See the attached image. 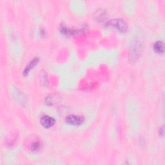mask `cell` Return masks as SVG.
Instances as JSON below:
<instances>
[{
  "mask_svg": "<svg viewBox=\"0 0 165 165\" xmlns=\"http://www.w3.org/2000/svg\"><path fill=\"white\" fill-rule=\"evenodd\" d=\"M107 26L109 27L116 28L121 32H125L128 29V25L126 23L121 19H114L110 20L107 23Z\"/></svg>",
  "mask_w": 165,
  "mask_h": 165,
  "instance_id": "6da1fadb",
  "label": "cell"
},
{
  "mask_svg": "<svg viewBox=\"0 0 165 165\" xmlns=\"http://www.w3.org/2000/svg\"><path fill=\"white\" fill-rule=\"evenodd\" d=\"M84 117L76 115H69L66 117V122L71 125L79 126L84 123Z\"/></svg>",
  "mask_w": 165,
  "mask_h": 165,
  "instance_id": "7a4b0ae2",
  "label": "cell"
},
{
  "mask_svg": "<svg viewBox=\"0 0 165 165\" xmlns=\"http://www.w3.org/2000/svg\"><path fill=\"white\" fill-rule=\"evenodd\" d=\"M40 122L43 127L46 128H50L55 125L56 120L54 118L49 116H44L41 117Z\"/></svg>",
  "mask_w": 165,
  "mask_h": 165,
  "instance_id": "3957f363",
  "label": "cell"
},
{
  "mask_svg": "<svg viewBox=\"0 0 165 165\" xmlns=\"http://www.w3.org/2000/svg\"><path fill=\"white\" fill-rule=\"evenodd\" d=\"M38 62H39V58L37 57V58L33 59L30 62V63L25 67V70L23 71V76H27V74L29 73L30 70H32V69L38 63Z\"/></svg>",
  "mask_w": 165,
  "mask_h": 165,
  "instance_id": "277c9868",
  "label": "cell"
},
{
  "mask_svg": "<svg viewBox=\"0 0 165 165\" xmlns=\"http://www.w3.org/2000/svg\"><path fill=\"white\" fill-rule=\"evenodd\" d=\"M154 50L158 54L163 53L164 51V43L161 41H158L157 42H155L154 45Z\"/></svg>",
  "mask_w": 165,
  "mask_h": 165,
  "instance_id": "5b68a950",
  "label": "cell"
},
{
  "mask_svg": "<svg viewBox=\"0 0 165 165\" xmlns=\"http://www.w3.org/2000/svg\"><path fill=\"white\" fill-rule=\"evenodd\" d=\"M41 146V144L40 143V142L36 141V142H34L32 144V145L30 146V149L32 151H37L39 149H40Z\"/></svg>",
  "mask_w": 165,
  "mask_h": 165,
  "instance_id": "8992f818",
  "label": "cell"
},
{
  "mask_svg": "<svg viewBox=\"0 0 165 165\" xmlns=\"http://www.w3.org/2000/svg\"><path fill=\"white\" fill-rule=\"evenodd\" d=\"M163 134H164V129H163V126L159 130V135L161 136H163Z\"/></svg>",
  "mask_w": 165,
  "mask_h": 165,
  "instance_id": "52a82bcc",
  "label": "cell"
}]
</instances>
